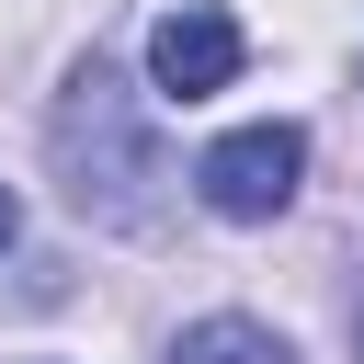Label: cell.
<instances>
[{
  "instance_id": "cell-1",
  "label": "cell",
  "mask_w": 364,
  "mask_h": 364,
  "mask_svg": "<svg viewBox=\"0 0 364 364\" xmlns=\"http://www.w3.org/2000/svg\"><path fill=\"white\" fill-rule=\"evenodd\" d=\"M46 159L68 182V205L91 228H159V193H171V148L148 125V102L125 91L114 57H80L57 80V114H46Z\"/></svg>"
},
{
  "instance_id": "cell-2",
  "label": "cell",
  "mask_w": 364,
  "mask_h": 364,
  "mask_svg": "<svg viewBox=\"0 0 364 364\" xmlns=\"http://www.w3.org/2000/svg\"><path fill=\"white\" fill-rule=\"evenodd\" d=\"M296 171H307V136H296V125H239V136H216V148L193 159V193H205L228 228H273V216L296 205Z\"/></svg>"
},
{
  "instance_id": "cell-3",
  "label": "cell",
  "mask_w": 364,
  "mask_h": 364,
  "mask_svg": "<svg viewBox=\"0 0 364 364\" xmlns=\"http://www.w3.org/2000/svg\"><path fill=\"white\" fill-rule=\"evenodd\" d=\"M239 23L228 11H205V0H182V11H159L148 23V80H159V102H205V91H228L239 80Z\"/></svg>"
},
{
  "instance_id": "cell-4",
  "label": "cell",
  "mask_w": 364,
  "mask_h": 364,
  "mask_svg": "<svg viewBox=\"0 0 364 364\" xmlns=\"http://www.w3.org/2000/svg\"><path fill=\"white\" fill-rule=\"evenodd\" d=\"M171 364H296V341L262 330V318H193L171 341Z\"/></svg>"
},
{
  "instance_id": "cell-5",
  "label": "cell",
  "mask_w": 364,
  "mask_h": 364,
  "mask_svg": "<svg viewBox=\"0 0 364 364\" xmlns=\"http://www.w3.org/2000/svg\"><path fill=\"white\" fill-rule=\"evenodd\" d=\"M11 239H23V205H11V193H0V250H11Z\"/></svg>"
}]
</instances>
